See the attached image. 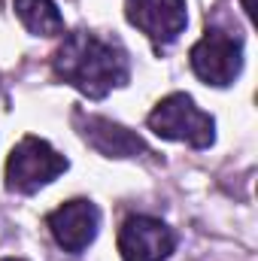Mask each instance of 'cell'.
<instances>
[{"instance_id":"6da1fadb","label":"cell","mask_w":258,"mask_h":261,"mask_svg":"<svg viewBox=\"0 0 258 261\" xmlns=\"http://www.w3.org/2000/svg\"><path fill=\"white\" fill-rule=\"evenodd\" d=\"M55 73L82 94L100 100L116 85L128 82V58L116 43L88 31H76L55 52Z\"/></svg>"},{"instance_id":"7a4b0ae2","label":"cell","mask_w":258,"mask_h":261,"mask_svg":"<svg viewBox=\"0 0 258 261\" xmlns=\"http://www.w3.org/2000/svg\"><path fill=\"white\" fill-rule=\"evenodd\" d=\"M67 170V158L58 155L46 140L40 137H24L12 155H9V164H6V186L12 192H21V195H31L37 192L40 186L52 182L58 173Z\"/></svg>"},{"instance_id":"3957f363","label":"cell","mask_w":258,"mask_h":261,"mask_svg":"<svg viewBox=\"0 0 258 261\" xmlns=\"http://www.w3.org/2000/svg\"><path fill=\"white\" fill-rule=\"evenodd\" d=\"M149 128L164 140H183L194 149H203V146L213 143V119L194 107V100L189 94L164 97L152 110Z\"/></svg>"},{"instance_id":"277c9868","label":"cell","mask_w":258,"mask_h":261,"mask_svg":"<svg viewBox=\"0 0 258 261\" xmlns=\"http://www.w3.org/2000/svg\"><path fill=\"white\" fill-rule=\"evenodd\" d=\"M243 67V43L228 31L210 28L192 49V70L207 85H231Z\"/></svg>"},{"instance_id":"5b68a950","label":"cell","mask_w":258,"mask_h":261,"mask_svg":"<svg viewBox=\"0 0 258 261\" xmlns=\"http://www.w3.org/2000/svg\"><path fill=\"white\" fill-rule=\"evenodd\" d=\"M119 252L125 261H164L173 252V231L149 216H131L119 231Z\"/></svg>"},{"instance_id":"8992f818","label":"cell","mask_w":258,"mask_h":261,"mask_svg":"<svg viewBox=\"0 0 258 261\" xmlns=\"http://www.w3.org/2000/svg\"><path fill=\"white\" fill-rule=\"evenodd\" d=\"M125 6H128V21L158 46L176 40L189 21L186 0H125Z\"/></svg>"},{"instance_id":"52a82bcc","label":"cell","mask_w":258,"mask_h":261,"mask_svg":"<svg viewBox=\"0 0 258 261\" xmlns=\"http://www.w3.org/2000/svg\"><path fill=\"white\" fill-rule=\"evenodd\" d=\"M46 225H49V231H52V237L58 240L61 249L82 252L97 234L100 213L91 200H67L55 213H49Z\"/></svg>"},{"instance_id":"ba28073f","label":"cell","mask_w":258,"mask_h":261,"mask_svg":"<svg viewBox=\"0 0 258 261\" xmlns=\"http://www.w3.org/2000/svg\"><path fill=\"white\" fill-rule=\"evenodd\" d=\"M85 140L100 152V155H137V152H146L143 140L137 134H131L128 128L110 122V119H88L85 122Z\"/></svg>"},{"instance_id":"9c48e42d","label":"cell","mask_w":258,"mask_h":261,"mask_svg":"<svg viewBox=\"0 0 258 261\" xmlns=\"http://www.w3.org/2000/svg\"><path fill=\"white\" fill-rule=\"evenodd\" d=\"M15 12L21 24L37 37H58L64 31V18L52 0H15Z\"/></svg>"},{"instance_id":"30bf717a","label":"cell","mask_w":258,"mask_h":261,"mask_svg":"<svg viewBox=\"0 0 258 261\" xmlns=\"http://www.w3.org/2000/svg\"><path fill=\"white\" fill-rule=\"evenodd\" d=\"M243 3H246V12H249V15H252V12H255V9H252V6H255V3H252V0H243Z\"/></svg>"}]
</instances>
